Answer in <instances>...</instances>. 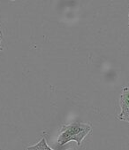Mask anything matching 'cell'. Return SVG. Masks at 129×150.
<instances>
[{"mask_svg":"<svg viewBox=\"0 0 129 150\" xmlns=\"http://www.w3.org/2000/svg\"><path fill=\"white\" fill-rule=\"evenodd\" d=\"M91 130L92 126L83 122H73L64 125L59 130L57 146L62 147L71 141H75L78 146H81L82 140L91 132Z\"/></svg>","mask_w":129,"mask_h":150,"instance_id":"obj_1","label":"cell"},{"mask_svg":"<svg viewBox=\"0 0 129 150\" xmlns=\"http://www.w3.org/2000/svg\"><path fill=\"white\" fill-rule=\"evenodd\" d=\"M120 113L118 115V119L129 124V86L124 87L119 98Z\"/></svg>","mask_w":129,"mask_h":150,"instance_id":"obj_2","label":"cell"},{"mask_svg":"<svg viewBox=\"0 0 129 150\" xmlns=\"http://www.w3.org/2000/svg\"><path fill=\"white\" fill-rule=\"evenodd\" d=\"M27 150H54L52 148H50L47 142H46V139L44 137H43L41 139L40 141H38L36 144L33 145V146H29ZM67 150H71V149H67Z\"/></svg>","mask_w":129,"mask_h":150,"instance_id":"obj_3","label":"cell"},{"mask_svg":"<svg viewBox=\"0 0 129 150\" xmlns=\"http://www.w3.org/2000/svg\"><path fill=\"white\" fill-rule=\"evenodd\" d=\"M1 41H2V36H0V52L3 51V47L1 46Z\"/></svg>","mask_w":129,"mask_h":150,"instance_id":"obj_4","label":"cell"},{"mask_svg":"<svg viewBox=\"0 0 129 150\" xmlns=\"http://www.w3.org/2000/svg\"><path fill=\"white\" fill-rule=\"evenodd\" d=\"M0 36H2V32H1V30H0Z\"/></svg>","mask_w":129,"mask_h":150,"instance_id":"obj_5","label":"cell"},{"mask_svg":"<svg viewBox=\"0 0 129 150\" xmlns=\"http://www.w3.org/2000/svg\"><path fill=\"white\" fill-rule=\"evenodd\" d=\"M128 26H129V23H128Z\"/></svg>","mask_w":129,"mask_h":150,"instance_id":"obj_6","label":"cell"}]
</instances>
